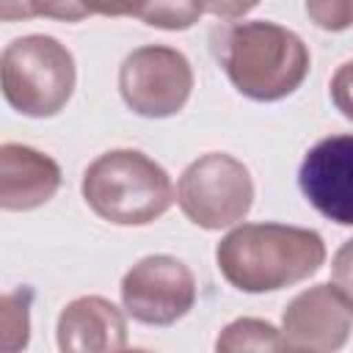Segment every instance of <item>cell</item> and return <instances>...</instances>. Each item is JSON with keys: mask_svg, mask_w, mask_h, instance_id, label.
<instances>
[{"mask_svg": "<svg viewBox=\"0 0 353 353\" xmlns=\"http://www.w3.org/2000/svg\"><path fill=\"white\" fill-rule=\"evenodd\" d=\"M221 276L240 292H276L314 276L325 262V243L314 229L290 223H243L215 248Z\"/></svg>", "mask_w": 353, "mask_h": 353, "instance_id": "6da1fadb", "label": "cell"}, {"mask_svg": "<svg viewBox=\"0 0 353 353\" xmlns=\"http://www.w3.org/2000/svg\"><path fill=\"white\" fill-rule=\"evenodd\" d=\"M212 52L229 83L254 102H279L295 94L312 66L303 39L270 19L212 30Z\"/></svg>", "mask_w": 353, "mask_h": 353, "instance_id": "7a4b0ae2", "label": "cell"}, {"mask_svg": "<svg viewBox=\"0 0 353 353\" xmlns=\"http://www.w3.org/2000/svg\"><path fill=\"white\" fill-rule=\"evenodd\" d=\"M83 199L94 215L116 226H146L174 204L168 171L138 149H110L83 171Z\"/></svg>", "mask_w": 353, "mask_h": 353, "instance_id": "3957f363", "label": "cell"}, {"mask_svg": "<svg viewBox=\"0 0 353 353\" xmlns=\"http://www.w3.org/2000/svg\"><path fill=\"white\" fill-rule=\"evenodd\" d=\"M77 66L66 44L47 33H28L0 52V91L30 119L58 116L74 94Z\"/></svg>", "mask_w": 353, "mask_h": 353, "instance_id": "277c9868", "label": "cell"}, {"mask_svg": "<svg viewBox=\"0 0 353 353\" xmlns=\"http://www.w3.org/2000/svg\"><path fill=\"white\" fill-rule=\"evenodd\" d=\"M176 204L199 229L218 232L234 226L254 207L251 171L226 152H207L182 171Z\"/></svg>", "mask_w": 353, "mask_h": 353, "instance_id": "5b68a950", "label": "cell"}, {"mask_svg": "<svg viewBox=\"0 0 353 353\" xmlns=\"http://www.w3.org/2000/svg\"><path fill=\"white\" fill-rule=\"evenodd\" d=\"M193 91V69L185 52L165 44L132 50L119 66V94L143 119L176 116Z\"/></svg>", "mask_w": 353, "mask_h": 353, "instance_id": "8992f818", "label": "cell"}, {"mask_svg": "<svg viewBox=\"0 0 353 353\" xmlns=\"http://www.w3.org/2000/svg\"><path fill=\"white\" fill-rule=\"evenodd\" d=\"M124 312L143 325H174L196 306V279L190 268L171 254L138 259L121 279Z\"/></svg>", "mask_w": 353, "mask_h": 353, "instance_id": "52a82bcc", "label": "cell"}, {"mask_svg": "<svg viewBox=\"0 0 353 353\" xmlns=\"http://www.w3.org/2000/svg\"><path fill=\"white\" fill-rule=\"evenodd\" d=\"M353 328V301L339 284H314L298 292L281 314V347L331 353L347 345Z\"/></svg>", "mask_w": 353, "mask_h": 353, "instance_id": "ba28073f", "label": "cell"}, {"mask_svg": "<svg viewBox=\"0 0 353 353\" xmlns=\"http://www.w3.org/2000/svg\"><path fill=\"white\" fill-rule=\"evenodd\" d=\"M350 174H353V138L331 135L306 152L298 171V185L320 215L342 226H350L353 223Z\"/></svg>", "mask_w": 353, "mask_h": 353, "instance_id": "9c48e42d", "label": "cell"}, {"mask_svg": "<svg viewBox=\"0 0 353 353\" xmlns=\"http://www.w3.org/2000/svg\"><path fill=\"white\" fill-rule=\"evenodd\" d=\"M55 336L63 353H116L127 347V320L113 301L80 295L61 309Z\"/></svg>", "mask_w": 353, "mask_h": 353, "instance_id": "30bf717a", "label": "cell"}, {"mask_svg": "<svg viewBox=\"0 0 353 353\" xmlns=\"http://www.w3.org/2000/svg\"><path fill=\"white\" fill-rule=\"evenodd\" d=\"M61 179V165L50 154L25 143H0V210H39L58 193Z\"/></svg>", "mask_w": 353, "mask_h": 353, "instance_id": "8fae6325", "label": "cell"}, {"mask_svg": "<svg viewBox=\"0 0 353 353\" xmlns=\"http://www.w3.org/2000/svg\"><path fill=\"white\" fill-rule=\"evenodd\" d=\"M33 290L19 287L0 295V353H19L30 342Z\"/></svg>", "mask_w": 353, "mask_h": 353, "instance_id": "7c38bea8", "label": "cell"}, {"mask_svg": "<svg viewBox=\"0 0 353 353\" xmlns=\"http://www.w3.org/2000/svg\"><path fill=\"white\" fill-rule=\"evenodd\" d=\"M218 353H240V350H281L279 328L259 317H237L232 320L215 339Z\"/></svg>", "mask_w": 353, "mask_h": 353, "instance_id": "4fadbf2b", "label": "cell"}, {"mask_svg": "<svg viewBox=\"0 0 353 353\" xmlns=\"http://www.w3.org/2000/svg\"><path fill=\"white\" fill-rule=\"evenodd\" d=\"M201 14V0H146L138 19L160 30H188Z\"/></svg>", "mask_w": 353, "mask_h": 353, "instance_id": "5bb4252c", "label": "cell"}, {"mask_svg": "<svg viewBox=\"0 0 353 353\" xmlns=\"http://www.w3.org/2000/svg\"><path fill=\"white\" fill-rule=\"evenodd\" d=\"M306 14L317 28L331 33L347 30L353 22L350 0H306Z\"/></svg>", "mask_w": 353, "mask_h": 353, "instance_id": "9a60e30c", "label": "cell"}, {"mask_svg": "<svg viewBox=\"0 0 353 353\" xmlns=\"http://www.w3.org/2000/svg\"><path fill=\"white\" fill-rule=\"evenodd\" d=\"M33 14L61 22H80L88 17L80 0H33Z\"/></svg>", "mask_w": 353, "mask_h": 353, "instance_id": "2e32d148", "label": "cell"}, {"mask_svg": "<svg viewBox=\"0 0 353 353\" xmlns=\"http://www.w3.org/2000/svg\"><path fill=\"white\" fill-rule=\"evenodd\" d=\"M83 8L99 17H138L146 0H80Z\"/></svg>", "mask_w": 353, "mask_h": 353, "instance_id": "e0dca14e", "label": "cell"}, {"mask_svg": "<svg viewBox=\"0 0 353 353\" xmlns=\"http://www.w3.org/2000/svg\"><path fill=\"white\" fill-rule=\"evenodd\" d=\"M262 0H201V8L218 19H243Z\"/></svg>", "mask_w": 353, "mask_h": 353, "instance_id": "ac0fdd59", "label": "cell"}, {"mask_svg": "<svg viewBox=\"0 0 353 353\" xmlns=\"http://www.w3.org/2000/svg\"><path fill=\"white\" fill-rule=\"evenodd\" d=\"M33 17V0H0V22H25Z\"/></svg>", "mask_w": 353, "mask_h": 353, "instance_id": "d6986e66", "label": "cell"}]
</instances>
